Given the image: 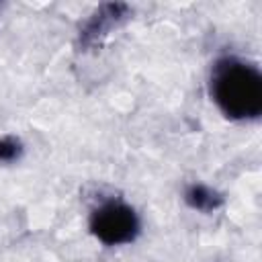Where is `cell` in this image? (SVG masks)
Instances as JSON below:
<instances>
[{
  "mask_svg": "<svg viewBox=\"0 0 262 262\" xmlns=\"http://www.w3.org/2000/svg\"><path fill=\"white\" fill-rule=\"evenodd\" d=\"M209 90L217 108L231 121H256L262 115V74L242 57L215 59Z\"/></svg>",
  "mask_w": 262,
  "mask_h": 262,
  "instance_id": "cell-1",
  "label": "cell"
},
{
  "mask_svg": "<svg viewBox=\"0 0 262 262\" xmlns=\"http://www.w3.org/2000/svg\"><path fill=\"white\" fill-rule=\"evenodd\" d=\"M88 227L100 244L115 248L135 242V237L141 231V221L137 211L129 203L108 199L92 209Z\"/></svg>",
  "mask_w": 262,
  "mask_h": 262,
  "instance_id": "cell-2",
  "label": "cell"
},
{
  "mask_svg": "<svg viewBox=\"0 0 262 262\" xmlns=\"http://www.w3.org/2000/svg\"><path fill=\"white\" fill-rule=\"evenodd\" d=\"M131 14V8L123 2H106V4H100L86 20L84 25L80 27V33H78V41H80V47L84 49H90V47H96L102 43V39L113 31L117 29L121 23H125Z\"/></svg>",
  "mask_w": 262,
  "mask_h": 262,
  "instance_id": "cell-3",
  "label": "cell"
},
{
  "mask_svg": "<svg viewBox=\"0 0 262 262\" xmlns=\"http://www.w3.org/2000/svg\"><path fill=\"white\" fill-rule=\"evenodd\" d=\"M184 203L199 213H215L223 205V194L203 182H190L182 194Z\"/></svg>",
  "mask_w": 262,
  "mask_h": 262,
  "instance_id": "cell-4",
  "label": "cell"
},
{
  "mask_svg": "<svg viewBox=\"0 0 262 262\" xmlns=\"http://www.w3.org/2000/svg\"><path fill=\"white\" fill-rule=\"evenodd\" d=\"M23 141L14 135H2L0 137V162L2 164H12L18 162L23 156Z\"/></svg>",
  "mask_w": 262,
  "mask_h": 262,
  "instance_id": "cell-5",
  "label": "cell"
},
{
  "mask_svg": "<svg viewBox=\"0 0 262 262\" xmlns=\"http://www.w3.org/2000/svg\"><path fill=\"white\" fill-rule=\"evenodd\" d=\"M0 10H2V6H0Z\"/></svg>",
  "mask_w": 262,
  "mask_h": 262,
  "instance_id": "cell-6",
  "label": "cell"
}]
</instances>
